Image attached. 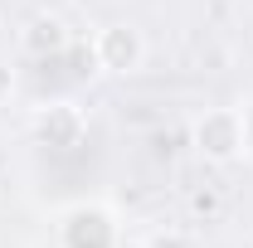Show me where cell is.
I'll list each match as a JSON object with an SVG mask.
<instances>
[{"label": "cell", "instance_id": "obj_1", "mask_svg": "<svg viewBox=\"0 0 253 248\" xmlns=\"http://www.w3.org/2000/svg\"><path fill=\"white\" fill-rule=\"evenodd\" d=\"M190 146L205 165H234L249 151V122L239 107H205L190 126Z\"/></svg>", "mask_w": 253, "mask_h": 248}, {"label": "cell", "instance_id": "obj_2", "mask_svg": "<svg viewBox=\"0 0 253 248\" xmlns=\"http://www.w3.org/2000/svg\"><path fill=\"white\" fill-rule=\"evenodd\" d=\"M30 131H34V141L49 146V151H73V146H83V136H88V117H83L78 102L54 97V102H39L30 112Z\"/></svg>", "mask_w": 253, "mask_h": 248}, {"label": "cell", "instance_id": "obj_3", "mask_svg": "<svg viewBox=\"0 0 253 248\" xmlns=\"http://www.w3.org/2000/svg\"><path fill=\"white\" fill-rule=\"evenodd\" d=\"M93 59L102 73H112V78H131V73H141V63H146V34L136 30V25H102L93 39Z\"/></svg>", "mask_w": 253, "mask_h": 248}, {"label": "cell", "instance_id": "obj_4", "mask_svg": "<svg viewBox=\"0 0 253 248\" xmlns=\"http://www.w3.org/2000/svg\"><path fill=\"white\" fill-rule=\"evenodd\" d=\"M68 44H73L68 25H63L59 15H49V10L30 15V20H25V30H20V49H25L30 59H59Z\"/></svg>", "mask_w": 253, "mask_h": 248}, {"label": "cell", "instance_id": "obj_5", "mask_svg": "<svg viewBox=\"0 0 253 248\" xmlns=\"http://www.w3.org/2000/svg\"><path fill=\"white\" fill-rule=\"evenodd\" d=\"M185 209H190L195 224H214V219L224 214V190L219 185H195L185 195Z\"/></svg>", "mask_w": 253, "mask_h": 248}, {"label": "cell", "instance_id": "obj_6", "mask_svg": "<svg viewBox=\"0 0 253 248\" xmlns=\"http://www.w3.org/2000/svg\"><path fill=\"white\" fill-rule=\"evenodd\" d=\"M141 248H200V244H195V234H190V229L161 224V229H151V234L141 239Z\"/></svg>", "mask_w": 253, "mask_h": 248}, {"label": "cell", "instance_id": "obj_7", "mask_svg": "<svg viewBox=\"0 0 253 248\" xmlns=\"http://www.w3.org/2000/svg\"><path fill=\"white\" fill-rule=\"evenodd\" d=\"M10 97H15V68H10V63H0V107H5Z\"/></svg>", "mask_w": 253, "mask_h": 248}, {"label": "cell", "instance_id": "obj_8", "mask_svg": "<svg viewBox=\"0 0 253 248\" xmlns=\"http://www.w3.org/2000/svg\"><path fill=\"white\" fill-rule=\"evenodd\" d=\"M126 248H141V244H126Z\"/></svg>", "mask_w": 253, "mask_h": 248}]
</instances>
